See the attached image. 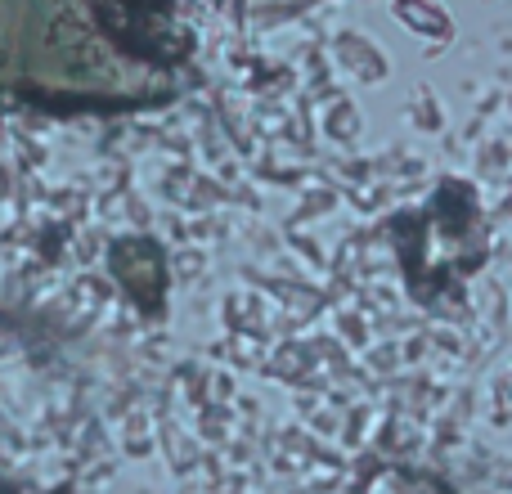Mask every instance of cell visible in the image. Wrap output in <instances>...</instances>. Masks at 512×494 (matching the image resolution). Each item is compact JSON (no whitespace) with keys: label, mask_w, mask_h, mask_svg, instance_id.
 <instances>
[{"label":"cell","mask_w":512,"mask_h":494,"mask_svg":"<svg viewBox=\"0 0 512 494\" xmlns=\"http://www.w3.org/2000/svg\"><path fill=\"white\" fill-rule=\"evenodd\" d=\"M176 0H0V99L27 108H122L176 90Z\"/></svg>","instance_id":"cell-1"}]
</instances>
